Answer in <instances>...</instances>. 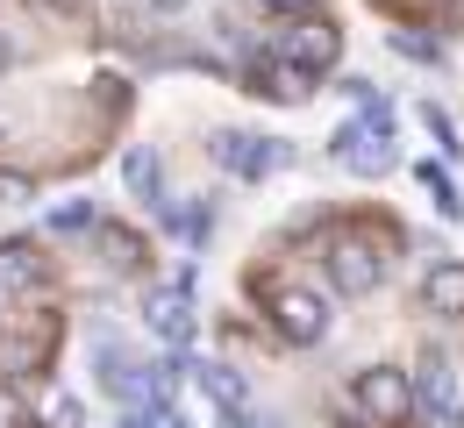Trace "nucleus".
Returning <instances> with one entry per match:
<instances>
[{
	"label": "nucleus",
	"mask_w": 464,
	"mask_h": 428,
	"mask_svg": "<svg viewBox=\"0 0 464 428\" xmlns=\"http://www.w3.org/2000/svg\"><path fill=\"white\" fill-rule=\"evenodd\" d=\"M336 165H350L357 179L393 172V108H372V115H357V122L336 128Z\"/></svg>",
	"instance_id": "1"
},
{
	"label": "nucleus",
	"mask_w": 464,
	"mask_h": 428,
	"mask_svg": "<svg viewBox=\"0 0 464 428\" xmlns=\"http://www.w3.org/2000/svg\"><path fill=\"white\" fill-rule=\"evenodd\" d=\"M407 393H414V414H429L436 428H464V393L443 350H421V365L407 371Z\"/></svg>",
	"instance_id": "2"
},
{
	"label": "nucleus",
	"mask_w": 464,
	"mask_h": 428,
	"mask_svg": "<svg viewBox=\"0 0 464 428\" xmlns=\"http://www.w3.org/2000/svg\"><path fill=\"white\" fill-rule=\"evenodd\" d=\"M350 400H357V414L379 428H401L414 422V393H407V371L393 365H364L357 378H350Z\"/></svg>",
	"instance_id": "3"
},
{
	"label": "nucleus",
	"mask_w": 464,
	"mask_h": 428,
	"mask_svg": "<svg viewBox=\"0 0 464 428\" xmlns=\"http://www.w3.org/2000/svg\"><path fill=\"white\" fill-rule=\"evenodd\" d=\"M93 371H101V385L115 393L129 414H136V407H158V393H150V365H143V357H136L129 343L101 336V343H93Z\"/></svg>",
	"instance_id": "4"
},
{
	"label": "nucleus",
	"mask_w": 464,
	"mask_h": 428,
	"mask_svg": "<svg viewBox=\"0 0 464 428\" xmlns=\"http://www.w3.org/2000/svg\"><path fill=\"white\" fill-rule=\"evenodd\" d=\"M215 165L236 172V179H265V172H286L293 165V143L250 136V128H222V136H215Z\"/></svg>",
	"instance_id": "5"
},
{
	"label": "nucleus",
	"mask_w": 464,
	"mask_h": 428,
	"mask_svg": "<svg viewBox=\"0 0 464 428\" xmlns=\"http://www.w3.org/2000/svg\"><path fill=\"white\" fill-rule=\"evenodd\" d=\"M379 279H386V250L372 243V236H336L329 243V286L336 293L364 300V293H379Z\"/></svg>",
	"instance_id": "6"
},
{
	"label": "nucleus",
	"mask_w": 464,
	"mask_h": 428,
	"mask_svg": "<svg viewBox=\"0 0 464 428\" xmlns=\"http://www.w3.org/2000/svg\"><path fill=\"white\" fill-rule=\"evenodd\" d=\"M272 51H279V64H293V71H307V79H314V71H329V64H336L343 36H336V22L300 14L293 29H279V43H272Z\"/></svg>",
	"instance_id": "7"
},
{
	"label": "nucleus",
	"mask_w": 464,
	"mask_h": 428,
	"mask_svg": "<svg viewBox=\"0 0 464 428\" xmlns=\"http://www.w3.org/2000/svg\"><path fill=\"white\" fill-rule=\"evenodd\" d=\"M272 328H279L286 343L307 350V343H322V336H329V300H322V293H307V286H279V293H272Z\"/></svg>",
	"instance_id": "8"
},
{
	"label": "nucleus",
	"mask_w": 464,
	"mask_h": 428,
	"mask_svg": "<svg viewBox=\"0 0 464 428\" xmlns=\"http://www.w3.org/2000/svg\"><path fill=\"white\" fill-rule=\"evenodd\" d=\"M143 321H150V336H165L172 350H186V343H193V279H179V286H150Z\"/></svg>",
	"instance_id": "9"
},
{
	"label": "nucleus",
	"mask_w": 464,
	"mask_h": 428,
	"mask_svg": "<svg viewBox=\"0 0 464 428\" xmlns=\"http://www.w3.org/2000/svg\"><path fill=\"white\" fill-rule=\"evenodd\" d=\"M250 86H257L265 100H286V108H300V100L314 93V79L293 71V64H279V58H257V64H250Z\"/></svg>",
	"instance_id": "10"
},
{
	"label": "nucleus",
	"mask_w": 464,
	"mask_h": 428,
	"mask_svg": "<svg viewBox=\"0 0 464 428\" xmlns=\"http://www.w3.org/2000/svg\"><path fill=\"white\" fill-rule=\"evenodd\" d=\"M193 378L208 385V400H215L222 414H243V407H250V378L236 365H193Z\"/></svg>",
	"instance_id": "11"
},
{
	"label": "nucleus",
	"mask_w": 464,
	"mask_h": 428,
	"mask_svg": "<svg viewBox=\"0 0 464 428\" xmlns=\"http://www.w3.org/2000/svg\"><path fill=\"white\" fill-rule=\"evenodd\" d=\"M421 307L429 314H464V264H429V279H421Z\"/></svg>",
	"instance_id": "12"
},
{
	"label": "nucleus",
	"mask_w": 464,
	"mask_h": 428,
	"mask_svg": "<svg viewBox=\"0 0 464 428\" xmlns=\"http://www.w3.org/2000/svg\"><path fill=\"white\" fill-rule=\"evenodd\" d=\"M0 286H7V293L44 286V257H36L29 243H0Z\"/></svg>",
	"instance_id": "13"
},
{
	"label": "nucleus",
	"mask_w": 464,
	"mask_h": 428,
	"mask_svg": "<svg viewBox=\"0 0 464 428\" xmlns=\"http://www.w3.org/2000/svg\"><path fill=\"white\" fill-rule=\"evenodd\" d=\"M121 193L158 207V150H150V143H136V150L121 157Z\"/></svg>",
	"instance_id": "14"
},
{
	"label": "nucleus",
	"mask_w": 464,
	"mask_h": 428,
	"mask_svg": "<svg viewBox=\"0 0 464 428\" xmlns=\"http://www.w3.org/2000/svg\"><path fill=\"white\" fill-rule=\"evenodd\" d=\"M414 179L429 185V200H436V214H464V200H458V185H450V172H443V165H421Z\"/></svg>",
	"instance_id": "15"
},
{
	"label": "nucleus",
	"mask_w": 464,
	"mask_h": 428,
	"mask_svg": "<svg viewBox=\"0 0 464 428\" xmlns=\"http://www.w3.org/2000/svg\"><path fill=\"white\" fill-rule=\"evenodd\" d=\"M51 229H58V236H79V229H93V200H64V207H51Z\"/></svg>",
	"instance_id": "16"
},
{
	"label": "nucleus",
	"mask_w": 464,
	"mask_h": 428,
	"mask_svg": "<svg viewBox=\"0 0 464 428\" xmlns=\"http://www.w3.org/2000/svg\"><path fill=\"white\" fill-rule=\"evenodd\" d=\"M421 128H429V136H436V150H450V157H458L464 143H458V122H450V115H443V108H436V100H429V108H421Z\"/></svg>",
	"instance_id": "17"
},
{
	"label": "nucleus",
	"mask_w": 464,
	"mask_h": 428,
	"mask_svg": "<svg viewBox=\"0 0 464 428\" xmlns=\"http://www.w3.org/2000/svg\"><path fill=\"white\" fill-rule=\"evenodd\" d=\"M393 51L414 64H443V43H429V36H414V29H393Z\"/></svg>",
	"instance_id": "18"
},
{
	"label": "nucleus",
	"mask_w": 464,
	"mask_h": 428,
	"mask_svg": "<svg viewBox=\"0 0 464 428\" xmlns=\"http://www.w3.org/2000/svg\"><path fill=\"white\" fill-rule=\"evenodd\" d=\"M108 264L115 271H143V236H108Z\"/></svg>",
	"instance_id": "19"
},
{
	"label": "nucleus",
	"mask_w": 464,
	"mask_h": 428,
	"mask_svg": "<svg viewBox=\"0 0 464 428\" xmlns=\"http://www.w3.org/2000/svg\"><path fill=\"white\" fill-rule=\"evenodd\" d=\"M121 422H129V428H193L179 407H136V414H121Z\"/></svg>",
	"instance_id": "20"
},
{
	"label": "nucleus",
	"mask_w": 464,
	"mask_h": 428,
	"mask_svg": "<svg viewBox=\"0 0 464 428\" xmlns=\"http://www.w3.org/2000/svg\"><path fill=\"white\" fill-rule=\"evenodd\" d=\"M51 428H86V400H79V393H58V400H51Z\"/></svg>",
	"instance_id": "21"
},
{
	"label": "nucleus",
	"mask_w": 464,
	"mask_h": 428,
	"mask_svg": "<svg viewBox=\"0 0 464 428\" xmlns=\"http://www.w3.org/2000/svg\"><path fill=\"white\" fill-rule=\"evenodd\" d=\"M229 428H279L272 414H257V407H243V414H229Z\"/></svg>",
	"instance_id": "22"
},
{
	"label": "nucleus",
	"mask_w": 464,
	"mask_h": 428,
	"mask_svg": "<svg viewBox=\"0 0 464 428\" xmlns=\"http://www.w3.org/2000/svg\"><path fill=\"white\" fill-rule=\"evenodd\" d=\"M0 428H22V407H14V393L0 385Z\"/></svg>",
	"instance_id": "23"
},
{
	"label": "nucleus",
	"mask_w": 464,
	"mask_h": 428,
	"mask_svg": "<svg viewBox=\"0 0 464 428\" xmlns=\"http://www.w3.org/2000/svg\"><path fill=\"white\" fill-rule=\"evenodd\" d=\"M257 7H272V14H307L314 0H257Z\"/></svg>",
	"instance_id": "24"
},
{
	"label": "nucleus",
	"mask_w": 464,
	"mask_h": 428,
	"mask_svg": "<svg viewBox=\"0 0 464 428\" xmlns=\"http://www.w3.org/2000/svg\"><path fill=\"white\" fill-rule=\"evenodd\" d=\"M193 0H150V14H186Z\"/></svg>",
	"instance_id": "25"
},
{
	"label": "nucleus",
	"mask_w": 464,
	"mask_h": 428,
	"mask_svg": "<svg viewBox=\"0 0 464 428\" xmlns=\"http://www.w3.org/2000/svg\"><path fill=\"white\" fill-rule=\"evenodd\" d=\"M0 71H7V43H0Z\"/></svg>",
	"instance_id": "26"
}]
</instances>
